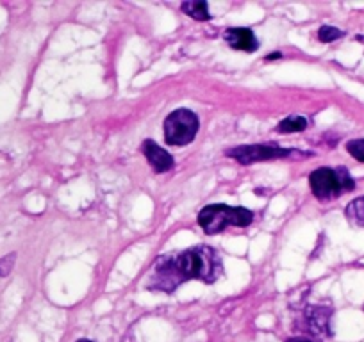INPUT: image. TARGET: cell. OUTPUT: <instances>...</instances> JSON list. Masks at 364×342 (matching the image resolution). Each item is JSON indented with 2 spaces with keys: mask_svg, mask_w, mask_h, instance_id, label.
Masks as SVG:
<instances>
[{
  "mask_svg": "<svg viewBox=\"0 0 364 342\" xmlns=\"http://www.w3.org/2000/svg\"><path fill=\"white\" fill-rule=\"evenodd\" d=\"M223 40L230 45L234 50L243 52H255L259 48V41L255 34L247 27H230L223 34Z\"/></svg>",
  "mask_w": 364,
  "mask_h": 342,
  "instance_id": "ba28073f",
  "label": "cell"
},
{
  "mask_svg": "<svg viewBox=\"0 0 364 342\" xmlns=\"http://www.w3.org/2000/svg\"><path fill=\"white\" fill-rule=\"evenodd\" d=\"M343 36H345V31H339L338 27L323 26L318 31V40H320L321 43H332V41L339 40V38Z\"/></svg>",
  "mask_w": 364,
  "mask_h": 342,
  "instance_id": "7c38bea8",
  "label": "cell"
},
{
  "mask_svg": "<svg viewBox=\"0 0 364 342\" xmlns=\"http://www.w3.org/2000/svg\"><path fill=\"white\" fill-rule=\"evenodd\" d=\"M309 186L318 200L328 202L355 189V180L346 167H318L311 173Z\"/></svg>",
  "mask_w": 364,
  "mask_h": 342,
  "instance_id": "3957f363",
  "label": "cell"
},
{
  "mask_svg": "<svg viewBox=\"0 0 364 342\" xmlns=\"http://www.w3.org/2000/svg\"><path fill=\"white\" fill-rule=\"evenodd\" d=\"M15 259H16V253L11 255H6L0 259V277H8L11 273L13 266H15Z\"/></svg>",
  "mask_w": 364,
  "mask_h": 342,
  "instance_id": "5bb4252c",
  "label": "cell"
},
{
  "mask_svg": "<svg viewBox=\"0 0 364 342\" xmlns=\"http://www.w3.org/2000/svg\"><path fill=\"white\" fill-rule=\"evenodd\" d=\"M346 218L350 219V223H353L355 226H363L364 228V197L355 198L353 202H350L345 209Z\"/></svg>",
  "mask_w": 364,
  "mask_h": 342,
  "instance_id": "8fae6325",
  "label": "cell"
},
{
  "mask_svg": "<svg viewBox=\"0 0 364 342\" xmlns=\"http://www.w3.org/2000/svg\"><path fill=\"white\" fill-rule=\"evenodd\" d=\"M254 221V212L245 207H230L225 204L208 205L198 214V225L208 236L223 232L229 226H248Z\"/></svg>",
  "mask_w": 364,
  "mask_h": 342,
  "instance_id": "7a4b0ae2",
  "label": "cell"
},
{
  "mask_svg": "<svg viewBox=\"0 0 364 342\" xmlns=\"http://www.w3.org/2000/svg\"><path fill=\"white\" fill-rule=\"evenodd\" d=\"M141 152L156 173H166V171H170L171 167H173V157H171L166 150L161 148L159 145H156L152 139L143 141Z\"/></svg>",
  "mask_w": 364,
  "mask_h": 342,
  "instance_id": "52a82bcc",
  "label": "cell"
},
{
  "mask_svg": "<svg viewBox=\"0 0 364 342\" xmlns=\"http://www.w3.org/2000/svg\"><path fill=\"white\" fill-rule=\"evenodd\" d=\"M286 342H314V341H311V338H306V337H291Z\"/></svg>",
  "mask_w": 364,
  "mask_h": 342,
  "instance_id": "9a60e30c",
  "label": "cell"
},
{
  "mask_svg": "<svg viewBox=\"0 0 364 342\" xmlns=\"http://www.w3.org/2000/svg\"><path fill=\"white\" fill-rule=\"evenodd\" d=\"M279 57H282V54L275 52V54H272V55H266V61H273V59H279Z\"/></svg>",
  "mask_w": 364,
  "mask_h": 342,
  "instance_id": "2e32d148",
  "label": "cell"
},
{
  "mask_svg": "<svg viewBox=\"0 0 364 342\" xmlns=\"http://www.w3.org/2000/svg\"><path fill=\"white\" fill-rule=\"evenodd\" d=\"M222 275V257L211 246H193L177 255H161L146 280L149 291L173 292L190 280L213 284Z\"/></svg>",
  "mask_w": 364,
  "mask_h": 342,
  "instance_id": "6da1fadb",
  "label": "cell"
},
{
  "mask_svg": "<svg viewBox=\"0 0 364 342\" xmlns=\"http://www.w3.org/2000/svg\"><path fill=\"white\" fill-rule=\"evenodd\" d=\"M200 121L190 109H177L164 120V141L171 146H186L197 138Z\"/></svg>",
  "mask_w": 364,
  "mask_h": 342,
  "instance_id": "5b68a950",
  "label": "cell"
},
{
  "mask_svg": "<svg viewBox=\"0 0 364 342\" xmlns=\"http://www.w3.org/2000/svg\"><path fill=\"white\" fill-rule=\"evenodd\" d=\"M77 342H93V341H90V338H79Z\"/></svg>",
  "mask_w": 364,
  "mask_h": 342,
  "instance_id": "e0dca14e",
  "label": "cell"
},
{
  "mask_svg": "<svg viewBox=\"0 0 364 342\" xmlns=\"http://www.w3.org/2000/svg\"><path fill=\"white\" fill-rule=\"evenodd\" d=\"M227 155L236 159L240 164H254V162H264V160H275V159H304V157L313 155L311 152H302V150L293 148H281V146L273 145V143H257V145H243L234 146V148L227 150Z\"/></svg>",
  "mask_w": 364,
  "mask_h": 342,
  "instance_id": "277c9868",
  "label": "cell"
},
{
  "mask_svg": "<svg viewBox=\"0 0 364 342\" xmlns=\"http://www.w3.org/2000/svg\"><path fill=\"white\" fill-rule=\"evenodd\" d=\"M346 150L350 155L359 162H364V139H353V141L346 143Z\"/></svg>",
  "mask_w": 364,
  "mask_h": 342,
  "instance_id": "4fadbf2b",
  "label": "cell"
},
{
  "mask_svg": "<svg viewBox=\"0 0 364 342\" xmlns=\"http://www.w3.org/2000/svg\"><path fill=\"white\" fill-rule=\"evenodd\" d=\"M306 128L307 120L304 116H296V114L284 118V120L277 125V132H281V134H293V132H302L306 131Z\"/></svg>",
  "mask_w": 364,
  "mask_h": 342,
  "instance_id": "30bf717a",
  "label": "cell"
},
{
  "mask_svg": "<svg viewBox=\"0 0 364 342\" xmlns=\"http://www.w3.org/2000/svg\"><path fill=\"white\" fill-rule=\"evenodd\" d=\"M181 9L193 20H198V22H208L211 18V15H209V6L205 0H190V2H184L181 6Z\"/></svg>",
  "mask_w": 364,
  "mask_h": 342,
  "instance_id": "9c48e42d",
  "label": "cell"
},
{
  "mask_svg": "<svg viewBox=\"0 0 364 342\" xmlns=\"http://www.w3.org/2000/svg\"><path fill=\"white\" fill-rule=\"evenodd\" d=\"M331 317L332 310L323 305H313L304 312L299 321V330L314 337H331Z\"/></svg>",
  "mask_w": 364,
  "mask_h": 342,
  "instance_id": "8992f818",
  "label": "cell"
}]
</instances>
